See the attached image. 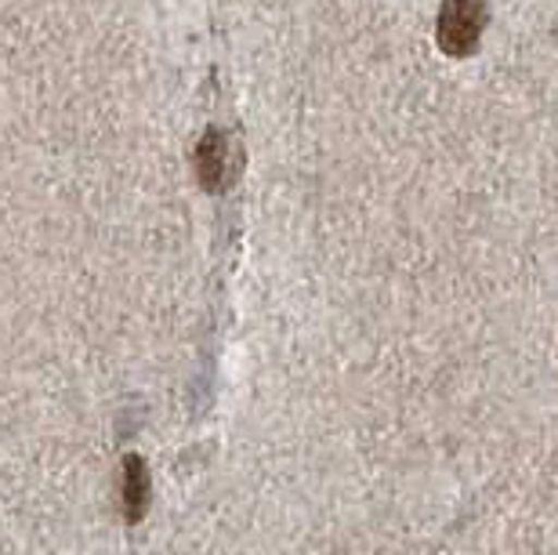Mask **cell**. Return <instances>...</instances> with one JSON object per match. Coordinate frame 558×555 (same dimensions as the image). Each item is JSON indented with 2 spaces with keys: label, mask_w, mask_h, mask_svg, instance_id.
<instances>
[{
  "label": "cell",
  "mask_w": 558,
  "mask_h": 555,
  "mask_svg": "<svg viewBox=\"0 0 558 555\" xmlns=\"http://www.w3.org/2000/svg\"><path fill=\"white\" fill-rule=\"evenodd\" d=\"M120 502H124V523L135 527L149 512L153 502V480H149V464L142 454H128L124 458V483H120Z\"/></svg>",
  "instance_id": "obj_2"
},
{
  "label": "cell",
  "mask_w": 558,
  "mask_h": 555,
  "mask_svg": "<svg viewBox=\"0 0 558 555\" xmlns=\"http://www.w3.org/2000/svg\"><path fill=\"white\" fill-rule=\"evenodd\" d=\"M196 174L207 189H221L229 179V142L221 131H207L196 146Z\"/></svg>",
  "instance_id": "obj_3"
},
{
  "label": "cell",
  "mask_w": 558,
  "mask_h": 555,
  "mask_svg": "<svg viewBox=\"0 0 558 555\" xmlns=\"http://www.w3.org/2000/svg\"><path fill=\"white\" fill-rule=\"evenodd\" d=\"M486 19H489L486 0H442L435 40H439V48L450 59H464V55H472L478 48Z\"/></svg>",
  "instance_id": "obj_1"
}]
</instances>
